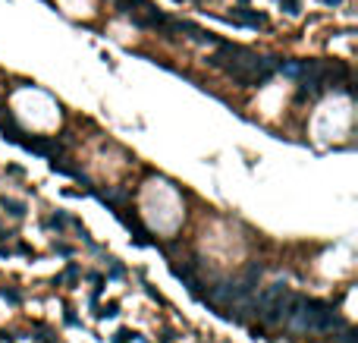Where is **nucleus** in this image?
Masks as SVG:
<instances>
[{
  "mask_svg": "<svg viewBox=\"0 0 358 343\" xmlns=\"http://www.w3.org/2000/svg\"><path fill=\"white\" fill-rule=\"evenodd\" d=\"M214 66L226 70L236 82L242 85H264L267 79H274V73L280 70V60L274 57H258L254 50L242 47V44H233V41H223L220 38L214 44Z\"/></svg>",
  "mask_w": 358,
  "mask_h": 343,
  "instance_id": "f257e3e1",
  "label": "nucleus"
},
{
  "mask_svg": "<svg viewBox=\"0 0 358 343\" xmlns=\"http://www.w3.org/2000/svg\"><path fill=\"white\" fill-rule=\"evenodd\" d=\"M16 142H19L25 151L44 154V158H57V154H60V145H57V142H50V139H25V135H19Z\"/></svg>",
  "mask_w": 358,
  "mask_h": 343,
  "instance_id": "f03ea898",
  "label": "nucleus"
},
{
  "mask_svg": "<svg viewBox=\"0 0 358 343\" xmlns=\"http://www.w3.org/2000/svg\"><path fill=\"white\" fill-rule=\"evenodd\" d=\"M236 25H249V29H261L264 25V16L261 13H251L249 6H239V10H233V16H229Z\"/></svg>",
  "mask_w": 358,
  "mask_h": 343,
  "instance_id": "7ed1b4c3",
  "label": "nucleus"
},
{
  "mask_svg": "<svg viewBox=\"0 0 358 343\" xmlns=\"http://www.w3.org/2000/svg\"><path fill=\"white\" fill-rule=\"evenodd\" d=\"M3 208H10L13 217H22V214H25V205L22 202H13V199H3Z\"/></svg>",
  "mask_w": 358,
  "mask_h": 343,
  "instance_id": "20e7f679",
  "label": "nucleus"
},
{
  "mask_svg": "<svg viewBox=\"0 0 358 343\" xmlns=\"http://www.w3.org/2000/svg\"><path fill=\"white\" fill-rule=\"evenodd\" d=\"M63 277H66V280H75V277H79V264H70V268H66V274H63Z\"/></svg>",
  "mask_w": 358,
  "mask_h": 343,
  "instance_id": "39448f33",
  "label": "nucleus"
},
{
  "mask_svg": "<svg viewBox=\"0 0 358 343\" xmlns=\"http://www.w3.org/2000/svg\"><path fill=\"white\" fill-rule=\"evenodd\" d=\"M283 10L286 13H298V0H283Z\"/></svg>",
  "mask_w": 358,
  "mask_h": 343,
  "instance_id": "423d86ee",
  "label": "nucleus"
},
{
  "mask_svg": "<svg viewBox=\"0 0 358 343\" xmlns=\"http://www.w3.org/2000/svg\"><path fill=\"white\" fill-rule=\"evenodd\" d=\"M0 296L10 299V302H19V293H13V290H0Z\"/></svg>",
  "mask_w": 358,
  "mask_h": 343,
  "instance_id": "0eeeda50",
  "label": "nucleus"
},
{
  "mask_svg": "<svg viewBox=\"0 0 358 343\" xmlns=\"http://www.w3.org/2000/svg\"><path fill=\"white\" fill-rule=\"evenodd\" d=\"M323 3H330V6H336V3H339V0H323Z\"/></svg>",
  "mask_w": 358,
  "mask_h": 343,
  "instance_id": "6e6552de",
  "label": "nucleus"
},
{
  "mask_svg": "<svg viewBox=\"0 0 358 343\" xmlns=\"http://www.w3.org/2000/svg\"><path fill=\"white\" fill-rule=\"evenodd\" d=\"M239 3H249V0H239Z\"/></svg>",
  "mask_w": 358,
  "mask_h": 343,
  "instance_id": "1a4fd4ad",
  "label": "nucleus"
}]
</instances>
